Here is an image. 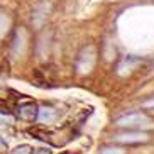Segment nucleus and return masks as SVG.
<instances>
[{
  "label": "nucleus",
  "mask_w": 154,
  "mask_h": 154,
  "mask_svg": "<svg viewBox=\"0 0 154 154\" xmlns=\"http://www.w3.org/2000/svg\"><path fill=\"white\" fill-rule=\"evenodd\" d=\"M56 117H58V113H56L54 109H51V107H41V109H37V120L39 122L51 124L56 120Z\"/></svg>",
  "instance_id": "4"
},
{
  "label": "nucleus",
  "mask_w": 154,
  "mask_h": 154,
  "mask_svg": "<svg viewBox=\"0 0 154 154\" xmlns=\"http://www.w3.org/2000/svg\"><path fill=\"white\" fill-rule=\"evenodd\" d=\"M4 149H5V142L0 139V151H4Z\"/></svg>",
  "instance_id": "9"
},
{
  "label": "nucleus",
  "mask_w": 154,
  "mask_h": 154,
  "mask_svg": "<svg viewBox=\"0 0 154 154\" xmlns=\"http://www.w3.org/2000/svg\"><path fill=\"white\" fill-rule=\"evenodd\" d=\"M34 154H51V151L49 149H36Z\"/></svg>",
  "instance_id": "8"
},
{
  "label": "nucleus",
  "mask_w": 154,
  "mask_h": 154,
  "mask_svg": "<svg viewBox=\"0 0 154 154\" xmlns=\"http://www.w3.org/2000/svg\"><path fill=\"white\" fill-rule=\"evenodd\" d=\"M115 124L119 127H140V125H147L149 119L146 115H140V113H129V115L119 117L115 120Z\"/></svg>",
  "instance_id": "1"
},
{
  "label": "nucleus",
  "mask_w": 154,
  "mask_h": 154,
  "mask_svg": "<svg viewBox=\"0 0 154 154\" xmlns=\"http://www.w3.org/2000/svg\"><path fill=\"white\" fill-rule=\"evenodd\" d=\"M100 154H124V151L120 147H105L100 151Z\"/></svg>",
  "instance_id": "6"
},
{
  "label": "nucleus",
  "mask_w": 154,
  "mask_h": 154,
  "mask_svg": "<svg viewBox=\"0 0 154 154\" xmlns=\"http://www.w3.org/2000/svg\"><path fill=\"white\" fill-rule=\"evenodd\" d=\"M31 151H32V149L29 147V146L24 144V146H19V147H15L12 154H31Z\"/></svg>",
  "instance_id": "7"
},
{
  "label": "nucleus",
  "mask_w": 154,
  "mask_h": 154,
  "mask_svg": "<svg viewBox=\"0 0 154 154\" xmlns=\"http://www.w3.org/2000/svg\"><path fill=\"white\" fill-rule=\"evenodd\" d=\"M147 112H149L151 115H152V117H154V107H152V109H151V110H147Z\"/></svg>",
  "instance_id": "10"
},
{
  "label": "nucleus",
  "mask_w": 154,
  "mask_h": 154,
  "mask_svg": "<svg viewBox=\"0 0 154 154\" xmlns=\"http://www.w3.org/2000/svg\"><path fill=\"white\" fill-rule=\"evenodd\" d=\"M19 117L22 120H27V122H32V120H37V107L34 103H26L19 107Z\"/></svg>",
  "instance_id": "3"
},
{
  "label": "nucleus",
  "mask_w": 154,
  "mask_h": 154,
  "mask_svg": "<svg viewBox=\"0 0 154 154\" xmlns=\"http://www.w3.org/2000/svg\"><path fill=\"white\" fill-rule=\"evenodd\" d=\"M7 26H9V19L5 17L4 14H0V36H2V34H5Z\"/></svg>",
  "instance_id": "5"
},
{
  "label": "nucleus",
  "mask_w": 154,
  "mask_h": 154,
  "mask_svg": "<svg viewBox=\"0 0 154 154\" xmlns=\"http://www.w3.org/2000/svg\"><path fill=\"white\" fill-rule=\"evenodd\" d=\"M115 140L122 142V144H139V142H146L147 140V134L146 132H122V134H117Z\"/></svg>",
  "instance_id": "2"
}]
</instances>
